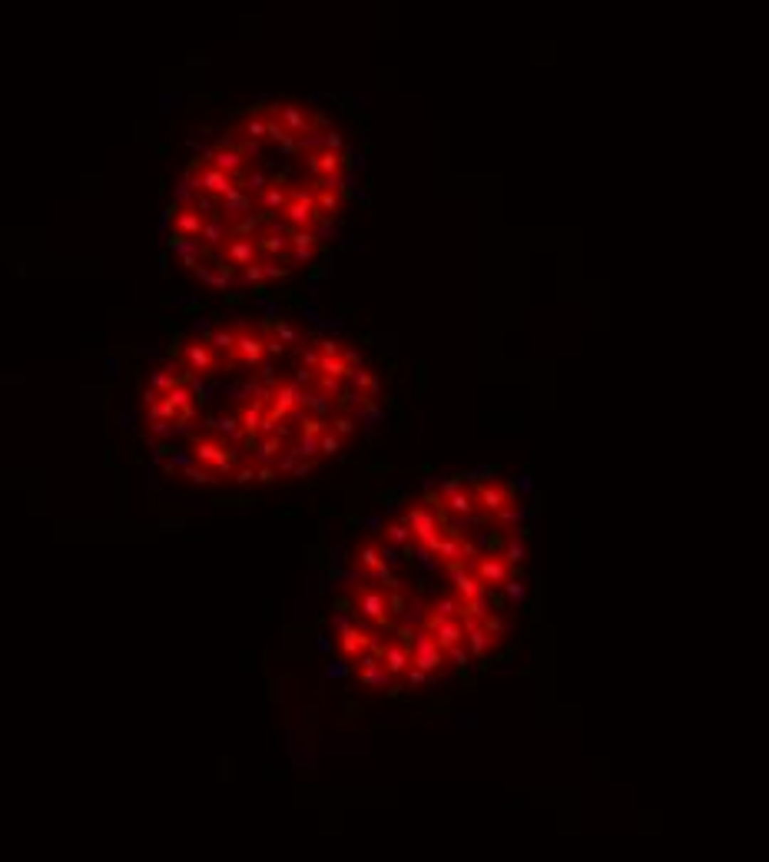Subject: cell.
Here are the masks:
<instances>
[{
  "label": "cell",
  "instance_id": "21",
  "mask_svg": "<svg viewBox=\"0 0 769 862\" xmlns=\"http://www.w3.org/2000/svg\"><path fill=\"white\" fill-rule=\"evenodd\" d=\"M352 388H355V392H362V395H365V398H375V395H378V388H382V385H378V375L372 372V368H365V365H358V368H355V375H352Z\"/></svg>",
  "mask_w": 769,
  "mask_h": 862
},
{
  "label": "cell",
  "instance_id": "1",
  "mask_svg": "<svg viewBox=\"0 0 769 862\" xmlns=\"http://www.w3.org/2000/svg\"><path fill=\"white\" fill-rule=\"evenodd\" d=\"M448 577H451V594L461 603V620H484L488 617V584L474 574V567L448 564Z\"/></svg>",
  "mask_w": 769,
  "mask_h": 862
},
{
  "label": "cell",
  "instance_id": "31",
  "mask_svg": "<svg viewBox=\"0 0 769 862\" xmlns=\"http://www.w3.org/2000/svg\"><path fill=\"white\" fill-rule=\"evenodd\" d=\"M428 677H431V673L422 670V667H414V663H412V670H408V677H404V680L412 683V687H422V683L428 680Z\"/></svg>",
  "mask_w": 769,
  "mask_h": 862
},
{
  "label": "cell",
  "instance_id": "12",
  "mask_svg": "<svg viewBox=\"0 0 769 862\" xmlns=\"http://www.w3.org/2000/svg\"><path fill=\"white\" fill-rule=\"evenodd\" d=\"M428 554L438 557V561L448 567V564H474V561L481 557V551L474 547V541H468V537H461L454 527H448V531L428 547Z\"/></svg>",
  "mask_w": 769,
  "mask_h": 862
},
{
  "label": "cell",
  "instance_id": "10",
  "mask_svg": "<svg viewBox=\"0 0 769 862\" xmlns=\"http://www.w3.org/2000/svg\"><path fill=\"white\" fill-rule=\"evenodd\" d=\"M352 564H355V571L362 577H368V581H382L388 591L402 587V581L392 574V567H388V561H384V551H382L378 541H362V544L352 551Z\"/></svg>",
  "mask_w": 769,
  "mask_h": 862
},
{
  "label": "cell",
  "instance_id": "24",
  "mask_svg": "<svg viewBox=\"0 0 769 862\" xmlns=\"http://www.w3.org/2000/svg\"><path fill=\"white\" fill-rule=\"evenodd\" d=\"M179 478L189 481V484H216V481H219V474H212L209 468H202V464L189 461V464H183V468H179Z\"/></svg>",
  "mask_w": 769,
  "mask_h": 862
},
{
  "label": "cell",
  "instance_id": "6",
  "mask_svg": "<svg viewBox=\"0 0 769 862\" xmlns=\"http://www.w3.org/2000/svg\"><path fill=\"white\" fill-rule=\"evenodd\" d=\"M398 637L412 647L414 667H422L428 673H444V667H448V650L434 640L431 630H424V627H398Z\"/></svg>",
  "mask_w": 769,
  "mask_h": 862
},
{
  "label": "cell",
  "instance_id": "16",
  "mask_svg": "<svg viewBox=\"0 0 769 862\" xmlns=\"http://www.w3.org/2000/svg\"><path fill=\"white\" fill-rule=\"evenodd\" d=\"M471 567H474V574H478L488 587H508V581L514 577V571H518V567L504 557V551H501V554H481Z\"/></svg>",
  "mask_w": 769,
  "mask_h": 862
},
{
  "label": "cell",
  "instance_id": "9",
  "mask_svg": "<svg viewBox=\"0 0 769 862\" xmlns=\"http://www.w3.org/2000/svg\"><path fill=\"white\" fill-rule=\"evenodd\" d=\"M183 368L192 378H212L222 368V352L209 342V336L206 338L192 336L183 342Z\"/></svg>",
  "mask_w": 769,
  "mask_h": 862
},
{
  "label": "cell",
  "instance_id": "15",
  "mask_svg": "<svg viewBox=\"0 0 769 862\" xmlns=\"http://www.w3.org/2000/svg\"><path fill=\"white\" fill-rule=\"evenodd\" d=\"M441 504H444V511H448V514L461 517V521H478V517H481V504H478V494H474V488H461L458 481H451V484L444 488Z\"/></svg>",
  "mask_w": 769,
  "mask_h": 862
},
{
  "label": "cell",
  "instance_id": "34",
  "mask_svg": "<svg viewBox=\"0 0 769 862\" xmlns=\"http://www.w3.org/2000/svg\"><path fill=\"white\" fill-rule=\"evenodd\" d=\"M448 657H451V660L458 663V667H464V663H468V653H464V647H458V650H451V653H448Z\"/></svg>",
  "mask_w": 769,
  "mask_h": 862
},
{
  "label": "cell",
  "instance_id": "22",
  "mask_svg": "<svg viewBox=\"0 0 769 862\" xmlns=\"http://www.w3.org/2000/svg\"><path fill=\"white\" fill-rule=\"evenodd\" d=\"M328 428H332V418H325V415H312V412L298 415V431H302V435H315V438H322Z\"/></svg>",
  "mask_w": 769,
  "mask_h": 862
},
{
  "label": "cell",
  "instance_id": "19",
  "mask_svg": "<svg viewBox=\"0 0 769 862\" xmlns=\"http://www.w3.org/2000/svg\"><path fill=\"white\" fill-rule=\"evenodd\" d=\"M192 375L186 372H179V368H173V365H156L153 368V375H150V388H153L156 395H163V392H169V388H176V385H183V382H189Z\"/></svg>",
  "mask_w": 769,
  "mask_h": 862
},
{
  "label": "cell",
  "instance_id": "14",
  "mask_svg": "<svg viewBox=\"0 0 769 862\" xmlns=\"http://www.w3.org/2000/svg\"><path fill=\"white\" fill-rule=\"evenodd\" d=\"M372 653L388 667V673H392L394 680L408 677V670H412V647L404 640H375Z\"/></svg>",
  "mask_w": 769,
  "mask_h": 862
},
{
  "label": "cell",
  "instance_id": "25",
  "mask_svg": "<svg viewBox=\"0 0 769 862\" xmlns=\"http://www.w3.org/2000/svg\"><path fill=\"white\" fill-rule=\"evenodd\" d=\"M504 557H508L514 567H520L524 561H528V541H524V537H518V534H511L508 544H504Z\"/></svg>",
  "mask_w": 769,
  "mask_h": 862
},
{
  "label": "cell",
  "instance_id": "33",
  "mask_svg": "<svg viewBox=\"0 0 769 862\" xmlns=\"http://www.w3.org/2000/svg\"><path fill=\"white\" fill-rule=\"evenodd\" d=\"M508 597L511 601H520L524 597V584L520 581H508Z\"/></svg>",
  "mask_w": 769,
  "mask_h": 862
},
{
  "label": "cell",
  "instance_id": "29",
  "mask_svg": "<svg viewBox=\"0 0 769 862\" xmlns=\"http://www.w3.org/2000/svg\"><path fill=\"white\" fill-rule=\"evenodd\" d=\"M232 481H236V484H252V481H256V461H252V464H239L236 474H232Z\"/></svg>",
  "mask_w": 769,
  "mask_h": 862
},
{
  "label": "cell",
  "instance_id": "30",
  "mask_svg": "<svg viewBox=\"0 0 769 862\" xmlns=\"http://www.w3.org/2000/svg\"><path fill=\"white\" fill-rule=\"evenodd\" d=\"M481 623H484V627H488L494 637H504V630H508V627H504V620H501V617H494V613H488Z\"/></svg>",
  "mask_w": 769,
  "mask_h": 862
},
{
  "label": "cell",
  "instance_id": "28",
  "mask_svg": "<svg viewBox=\"0 0 769 862\" xmlns=\"http://www.w3.org/2000/svg\"><path fill=\"white\" fill-rule=\"evenodd\" d=\"M279 478H282L279 464H259V461H256V481H259V484H276Z\"/></svg>",
  "mask_w": 769,
  "mask_h": 862
},
{
  "label": "cell",
  "instance_id": "5",
  "mask_svg": "<svg viewBox=\"0 0 769 862\" xmlns=\"http://www.w3.org/2000/svg\"><path fill=\"white\" fill-rule=\"evenodd\" d=\"M352 603H355V613L372 627H382V630H392L394 627V611H392V597H388V587H368V584H352Z\"/></svg>",
  "mask_w": 769,
  "mask_h": 862
},
{
  "label": "cell",
  "instance_id": "7",
  "mask_svg": "<svg viewBox=\"0 0 769 862\" xmlns=\"http://www.w3.org/2000/svg\"><path fill=\"white\" fill-rule=\"evenodd\" d=\"M474 494H478L484 517L498 521V524H514L518 521V501H514V491L504 481H481V484H474Z\"/></svg>",
  "mask_w": 769,
  "mask_h": 862
},
{
  "label": "cell",
  "instance_id": "4",
  "mask_svg": "<svg viewBox=\"0 0 769 862\" xmlns=\"http://www.w3.org/2000/svg\"><path fill=\"white\" fill-rule=\"evenodd\" d=\"M302 415V378H272L269 382V408H266V435L276 425Z\"/></svg>",
  "mask_w": 769,
  "mask_h": 862
},
{
  "label": "cell",
  "instance_id": "26",
  "mask_svg": "<svg viewBox=\"0 0 769 862\" xmlns=\"http://www.w3.org/2000/svg\"><path fill=\"white\" fill-rule=\"evenodd\" d=\"M355 428H358V422L352 418V412H338L335 418H332V431H335L342 441L352 438V435H355Z\"/></svg>",
  "mask_w": 769,
  "mask_h": 862
},
{
  "label": "cell",
  "instance_id": "20",
  "mask_svg": "<svg viewBox=\"0 0 769 862\" xmlns=\"http://www.w3.org/2000/svg\"><path fill=\"white\" fill-rule=\"evenodd\" d=\"M382 541L388 547H398V551H402V547H412L414 544V531L404 524L402 517H398V521H388V524L382 527Z\"/></svg>",
  "mask_w": 769,
  "mask_h": 862
},
{
  "label": "cell",
  "instance_id": "23",
  "mask_svg": "<svg viewBox=\"0 0 769 862\" xmlns=\"http://www.w3.org/2000/svg\"><path fill=\"white\" fill-rule=\"evenodd\" d=\"M288 448L295 451L298 458H308V461H322V448H318V438L315 435H302L298 431V438L288 445Z\"/></svg>",
  "mask_w": 769,
  "mask_h": 862
},
{
  "label": "cell",
  "instance_id": "27",
  "mask_svg": "<svg viewBox=\"0 0 769 862\" xmlns=\"http://www.w3.org/2000/svg\"><path fill=\"white\" fill-rule=\"evenodd\" d=\"M342 445H345V441L338 438V435H335V431H332V428H328L325 435L318 438V448H322V458H335L338 451H342Z\"/></svg>",
  "mask_w": 769,
  "mask_h": 862
},
{
  "label": "cell",
  "instance_id": "2",
  "mask_svg": "<svg viewBox=\"0 0 769 862\" xmlns=\"http://www.w3.org/2000/svg\"><path fill=\"white\" fill-rule=\"evenodd\" d=\"M192 461L196 464H202V468H209L212 474H226V478H232L236 474V468H239V451H236V445H232L229 438H222V435H196L192 438Z\"/></svg>",
  "mask_w": 769,
  "mask_h": 862
},
{
  "label": "cell",
  "instance_id": "18",
  "mask_svg": "<svg viewBox=\"0 0 769 862\" xmlns=\"http://www.w3.org/2000/svg\"><path fill=\"white\" fill-rule=\"evenodd\" d=\"M464 627H468V650H471V657H478V660L481 657H488V653L501 643V637H494L481 620L464 623Z\"/></svg>",
  "mask_w": 769,
  "mask_h": 862
},
{
  "label": "cell",
  "instance_id": "17",
  "mask_svg": "<svg viewBox=\"0 0 769 862\" xmlns=\"http://www.w3.org/2000/svg\"><path fill=\"white\" fill-rule=\"evenodd\" d=\"M355 680L365 690H388L394 677L388 673V667L378 660L375 653H368V657H362V660L355 663Z\"/></svg>",
  "mask_w": 769,
  "mask_h": 862
},
{
  "label": "cell",
  "instance_id": "8",
  "mask_svg": "<svg viewBox=\"0 0 769 862\" xmlns=\"http://www.w3.org/2000/svg\"><path fill=\"white\" fill-rule=\"evenodd\" d=\"M402 521L414 531V544L422 547V551H428V547L438 541V537L448 531V524H444V514L441 511H431L424 501H412L408 508H404Z\"/></svg>",
  "mask_w": 769,
  "mask_h": 862
},
{
  "label": "cell",
  "instance_id": "32",
  "mask_svg": "<svg viewBox=\"0 0 769 862\" xmlns=\"http://www.w3.org/2000/svg\"><path fill=\"white\" fill-rule=\"evenodd\" d=\"M388 597H392V611H394V613H404V597H402V591L394 587V591H388Z\"/></svg>",
  "mask_w": 769,
  "mask_h": 862
},
{
  "label": "cell",
  "instance_id": "13",
  "mask_svg": "<svg viewBox=\"0 0 769 862\" xmlns=\"http://www.w3.org/2000/svg\"><path fill=\"white\" fill-rule=\"evenodd\" d=\"M375 633H372V627H365V623H338V630H335V647H338V653L345 657V660H352V663H358L362 657H368L372 653V647H375Z\"/></svg>",
  "mask_w": 769,
  "mask_h": 862
},
{
  "label": "cell",
  "instance_id": "11",
  "mask_svg": "<svg viewBox=\"0 0 769 862\" xmlns=\"http://www.w3.org/2000/svg\"><path fill=\"white\" fill-rule=\"evenodd\" d=\"M422 627L424 630H431V637L441 643L448 653L468 643V627H464L461 617H448V613H438V611H431V607H424Z\"/></svg>",
  "mask_w": 769,
  "mask_h": 862
},
{
  "label": "cell",
  "instance_id": "3",
  "mask_svg": "<svg viewBox=\"0 0 769 862\" xmlns=\"http://www.w3.org/2000/svg\"><path fill=\"white\" fill-rule=\"evenodd\" d=\"M272 355V336L269 326H246L236 322V348L226 355L229 362L246 365V368H262V362Z\"/></svg>",
  "mask_w": 769,
  "mask_h": 862
}]
</instances>
